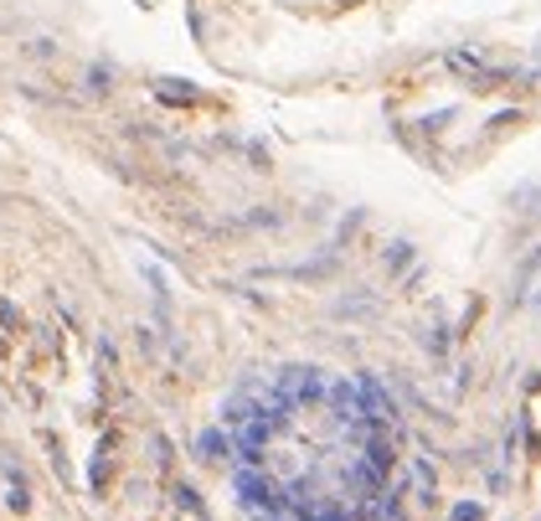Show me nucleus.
<instances>
[{
	"label": "nucleus",
	"mask_w": 541,
	"mask_h": 521,
	"mask_svg": "<svg viewBox=\"0 0 541 521\" xmlns=\"http://www.w3.org/2000/svg\"><path fill=\"white\" fill-rule=\"evenodd\" d=\"M0 325H6V331H16V325H21V310L10 305V299H0Z\"/></svg>",
	"instance_id": "f257e3e1"
},
{
	"label": "nucleus",
	"mask_w": 541,
	"mask_h": 521,
	"mask_svg": "<svg viewBox=\"0 0 541 521\" xmlns=\"http://www.w3.org/2000/svg\"><path fill=\"white\" fill-rule=\"evenodd\" d=\"M454 521H480V506H459V511H454Z\"/></svg>",
	"instance_id": "7ed1b4c3"
},
{
	"label": "nucleus",
	"mask_w": 541,
	"mask_h": 521,
	"mask_svg": "<svg viewBox=\"0 0 541 521\" xmlns=\"http://www.w3.org/2000/svg\"><path fill=\"white\" fill-rule=\"evenodd\" d=\"M217 449H227V439H217V434H206V439H201V460H217Z\"/></svg>",
	"instance_id": "f03ea898"
}]
</instances>
